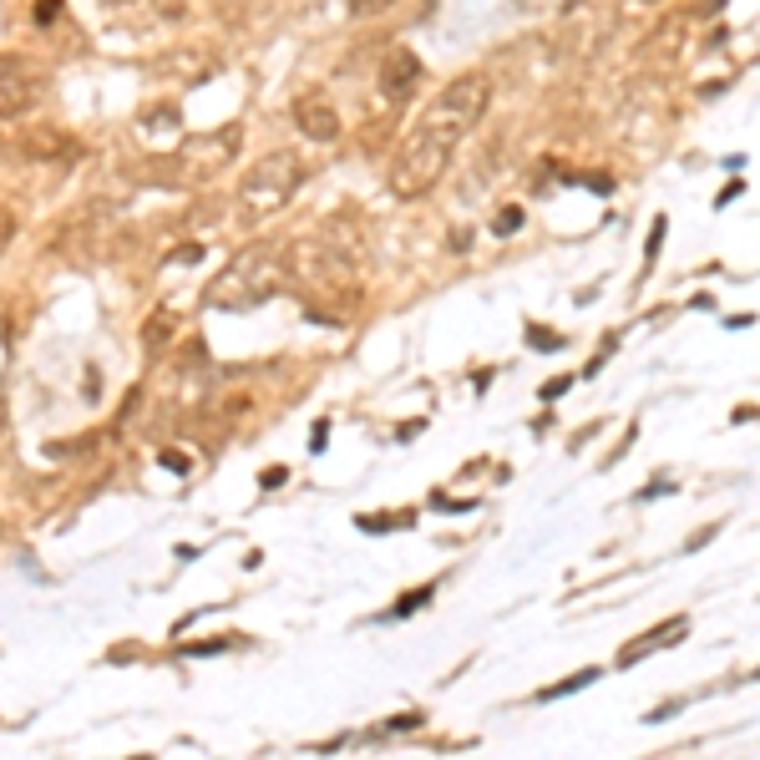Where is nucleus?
<instances>
[{
    "mask_svg": "<svg viewBox=\"0 0 760 760\" xmlns=\"http://www.w3.org/2000/svg\"><path fill=\"white\" fill-rule=\"evenodd\" d=\"M289 117H294V127L310 137V142H335V137H340V112H335V102H330L325 92H304V97L289 107Z\"/></svg>",
    "mask_w": 760,
    "mask_h": 760,
    "instance_id": "8",
    "label": "nucleus"
},
{
    "mask_svg": "<svg viewBox=\"0 0 760 760\" xmlns=\"http://www.w3.org/2000/svg\"><path fill=\"white\" fill-rule=\"evenodd\" d=\"M431 593H436V583H426V588H416L411 598H401V603L391 608V619H406V614H416V608H426V603H431Z\"/></svg>",
    "mask_w": 760,
    "mask_h": 760,
    "instance_id": "13",
    "label": "nucleus"
},
{
    "mask_svg": "<svg viewBox=\"0 0 760 760\" xmlns=\"http://www.w3.org/2000/svg\"><path fill=\"white\" fill-rule=\"evenodd\" d=\"M16 239V213L11 208H0V254H6V244Z\"/></svg>",
    "mask_w": 760,
    "mask_h": 760,
    "instance_id": "20",
    "label": "nucleus"
},
{
    "mask_svg": "<svg viewBox=\"0 0 760 760\" xmlns=\"http://www.w3.org/2000/svg\"><path fill=\"white\" fill-rule=\"evenodd\" d=\"M46 97V71L26 56H0V122H21Z\"/></svg>",
    "mask_w": 760,
    "mask_h": 760,
    "instance_id": "6",
    "label": "nucleus"
},
{
    "mask_svg": "<svg viewBox=\"0 0 760 760\" xmlns=\"http://www.w3.org/2000/svg\"><path fill=\"white\" fill-rule=\"evenodd\" d=\"M234 649V639H208V644H188V654H223Z\"/></svg>",
    "mask_w": 760,
    "mask_h": 760,
    "instance_id": "22",
    "label": "nucleus"
},
{
    "mask_svg": "<svg viewBox=\"0 0 760 760\" xmlns=\"http://www.w3.org/2000/svg\"><path fill=\"white\" fill-rule=\"evenodd\" d=\"M563 391H573V380H568V375H558V380H548V386H543V401H558Z\"/></svg>",
    "mask_w": 760,
    "mask_h": 760,
    "instance_id": "23",
    "label": "nucleus"
},
{
    "mask_svg": "<svg viewBox=\"0 0 760 760\" xmlns=\"http://www.w3.org/2000/svg\"><path fill=\"white\" fill-rule=\"evenodd\" d=\"M684 634H690V614H674V619H664L659 629H649L644 639H634V644L619 654V664H639L644 654H654V649H669V644H679Z\"/></svg>",
    "mask_w": 760,
    "mask_h": 760,
    "instance_id": "10",
    "label": "nucleus"
},
{
    "mask_svg": "<svg viewBox=\"0 0 760 760\" xmlns=\"http://www.w3.org/2000/svg\"><path fill=\"white\" fill-rule=\"evenodd\" d=\"M16 158H26V163H66V158H76V142L66 127H51V122H41V127H26V132H16Z\"/></svg>",
    "mask_w": 760,
    "mask_h": 760,
    "instance_id": "7",
    "label": "nucleus"
},
{
    "mask_svg": "<svg viewBox=\"0 0 760 760\" xmlns=\"http://www.w3.org/2000/svg\"><path fill=\"white\" fill-rule=\"evenodd\" d=\"M239 142H244V127H218V132L188 137V142L178 147V173H183V183H208V178H218L228 163L239 158Z\"/></svg>",
    "mask_w": 760,
    "mask_h": 760,
    "instance_id": "5",
    "label": "nucleus"
},
{
    "mask_svg": "<svg viewBox=\"0 0 760 760\" xmlns=\"http://www.w3.org/2000/svg\"><path fill=\"white\" fill-rule=\"evenodd\" d=\"M56 16H61V0H36V26H41V31L56 26Z\"/></svg>",
    "mask_w": 760,
    "mask_h": 760,
    "instance_id": "18",
    "label": "nucleus"
},
{
    "mask_svg": "<svg viewBox=\"0 0 760 760\" xmlns=\"http://www.w3.org/2000/svg\"><path fill=\"white\" fill-rule=\"evenodd\" d=\"M299 183H304V168H299L294 152H269V158H259V163L244 173V183H239V193H234V218H239L244 228L269 223L274 213H284V203L299 193Z\"/></svg>",
    "mask_w": 760,
    "mask_h": 760,
    "instance_id": "4",
    "label": "nucleus"
},
{
    "mask_svg": "<svg viewBox=\"0 0 760 760\" xmlns=\"http://www.w3.org/2000/svg\"><path fill=\"white\" fill-rule=\"evenodd\" d=\"M492 107V76L487 71H467L456 76V82H446L436 92V102L421 112V122L411 127V137L401 142L396 163L386 173V188L396 198H421L441 183L446 163L456 158V147L467 142V132L487 117Z\"/></svg>",
    "mask_w": 760,
    "mask_h": 760,
    "instance_id": "1",
    "label": "nucleus"
},
{
    "mask_svg": "<svg viewBox=\"0 0 760 760\" xmlns=\"http://www.w3.org/2000/svg\"><path fill=\"white\" fill-rule=\"evenodd\" d=\"M163 467H173V472H188V456H183V451H163Z\"/></svg>",
    "mask_w": 760,
    "mask_h": 760,
    "instance_id": "25",
    "label": "nucleus"
},
{
    "mask_svg": "<svg viewBox=\"0 0 760 760\" xmlns=\"http://www.w3.org/2000/svg\"><path fill=\"white\" fill-rule=\"evenodd\" d=\"M598 679V669H578L573 679H558V684H548V690L538 695V700H563V695H573V690H583V684H593Z\"/></svg>",
    "mask_w": 760,
    "mask_h": 760,
    "instance_id": "12",
    "label": "nucleus"
},
{
    "mask_svg": "<svg viewBox=\"0 0 760 760\" xmlns=\"http://www.w3.org/2000/svg\"><path fill=\"white\" fill-rule=\"evenodd\" d=\"M183 127V117H178V107L173 102H152V107H142V117H137V132H152V137H173Z\"/></svg>",
    "mask_w": 760,
    "mask_h": 760,
    "instance_id": "11",
    "label": "nucleus"
},
{
    "mask_svg": "<svg viewBox=\"0 0 760 760\" xmlns=\"http://www.w3.org/2000/svg\"><path fill=\"white\" fill-rule=\"evenodd\" d=\"M0 436H6V406H0Z\"/></svg>",
    "mask_w": 760,
    "mask_h": 760,
    "instance_id": "27",
    "label": "nucleus"
},
{
    "mask_svg": "<svg viewBox=\"0 0 760 760\" xmlns=\"http://www.w3.org/2000/svg\"><path fill=\"white\" fill-rule=\"evenodd\" d=\"M289 284L284 274V249L279 244H249L244 254L228 259V269H218L203 289L208 310H259L279 289Z\"/></svg>",
    "mask_w": 760,
    "mask_h": 760,
    "instance_id": "3",
    "label": "nucleus"
},
{
    "mask_svg": "<svg viewBox=\"0 0 760 760\" xmlns=\"http://www.w3.org/2000/svg\"><path fill=\"white\" fill-rule=\"evenodd\" d=\"M391 527H411V507L396 517H360V532H391Z\"/></svg>",
    "mask_w": 760,
    "mask_h": 760,
    "instance_id": "14",
    "label": "nucleus"
},
{
    "mask_svg": "<svg viewBox=\"0 0 760 760\" xmlns=\"http://www.w3.org/2000/svg\"><path fill=\"white\" fill-rule=\"evenodd\" d=\"M416 725H421V715H396L386 730H416Z\"/></svg>",
    "mask_w": 760,
    "mask_h": 760,
    "instance_id": "26",
    "label": "nucleus"
},
{
    "mask_svg": "<svg viewBox=\"0 0 760 760\" xmlns=\"http://www.w3.org/2000/svg\"><path fill=\"white\" fill-rule=\"evenodd\" d=\"M284 482H289V467H264V472H259V487H264V492H274V487H284Z\"/></svg>",
    "mask_w": 760,
    "mask_h": 760,
    "instance_id": "19",
    "label": "nucleus"
},
{
    "mask_svg": "<svg viewBox=\"0 0 760 760\" xmlns=\"http://www.w3.org/2000/svg\"><path fill=\"white\" fill-rule=\"evenodd\" d=\"M527 340H532V345H543V350H558V335H553V330H543V325H527Z\"/></svg>",
    "mask_w": 760,
    "mask_h": 760,
    "instance_id": "21",
    "label": "nucleus"
},
{
    "mask_svg": "<svg viewBox=\"0 0 760 760\" xmlns=\"http://www.w3.org/2000/svg\"><path fill=\"white\" fill-rule=\"evenodd\" d=\"M284 274L304 299H310L304 315L315 325L320 320L335 325L330 310H340V320H350V310L360 304V254L345 234H335V228H315V234L294 239L284 249Z\"/></svg>",
    "mask_w": 760,
    "mask_h": 760,
    "instance_id": "2",
    "label": "nucleus"
},
{
    "mask_svg": "<svg viewBox=\"0 0 760 760\" xmlns=\"http://www.w3.org/2000/svg\"><path fill=\"white\" fill-rule=\"evenodd\" d=\"M391 6H396V0H350V11L365 16V21H370V16H386Z\"/></svg>",
    "mask_w": 760,
    "mask_h": 760,
    "instance_id": "17",
    "label": "nucleus"
},
{
    "mask_svg": "<svg viewBox=\"0 0 760 760\" xmlns=\"http://www.w3.org/2000/svg\"><path fill=\"white\" fill-rule=\"evenodd\" d=\"M517 228H522V208L512 203V208H502V213H497V228H492V234H502V239H512V234H517Z\"/></svg>",
    "mask_w": 760,
    "mask_h": 760,
    "instance_id": "16",
    "label": "nucleus"
},
{
    "mask_svg": "<svg viewBox=\"0 0 760 760\" xmlns=\"http://www.w3.org/2000/svg\"><path fill=\"white\" fill-rule=\"evenodd\" d=\"M416 82H421V56L416 51L396 46L386 61H380V97L386 102H406L416 92Z\"/></svg>",
    "mask_w": 760,
    "mask_h": 760,
    "instance_id": "9",
    "label": "nucleus"
},
{
    "mask_svg": "<svg viewBox=\"0 0 760 760\" xmlns=\"http://www.w3.org/2000/svg\"><path fill=\"white\" fill-rule=\"evenodd\" d=\"M173 325H178L173 315H152V320H147V330H142V340H147V345H158V340H168V335H173Z\"/></svg>",
    "mask_w": 760,
    "mask_h": 760,
    "instance_id": "15",
    "label": "nucleus"
},
{
    "mask_svg": "<svg viewBox=\"0 0 760 760\" xmlns=\"http://www.w3.org/2000/svg\"><path fill=\"white\" fill-rule=\"evenodd\" d=\"M325 441H330V421H315V431H310V451H325Z\"/></svg>",
    "mask_w": 760,
    "mask_h": 760,
    "instance_id": "24",
    "label": "nucleus"
}]
</instances>
